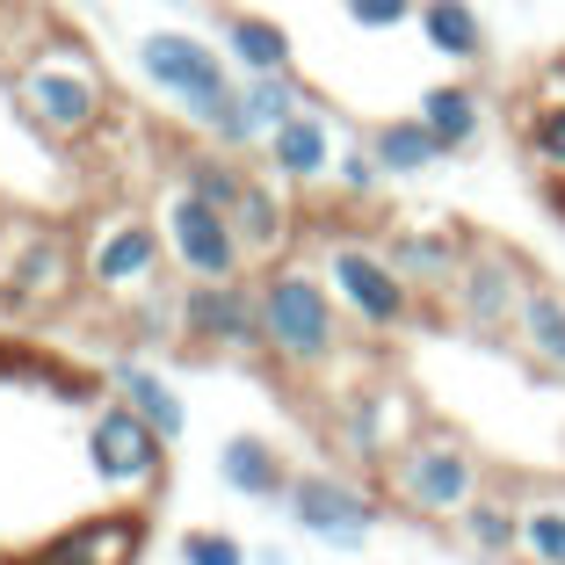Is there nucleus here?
I'll list each match as a JSON object with an SVG mask.
<instances>
[{"label":"nucleus","mask_w":565,"mask_h":565,"mask_svg":"<svg viewBox=\"0 0 565 565\" xmlns=\"http://www.w3.org/2000/svg\"><path fill=\"white\" fill-rule=\"evenodd\" d=\"M536 102H565V58H551V66L536 73Z\"/></svg>","instance_id":"nucleus-34"},{"label":"nucleus","mask_w":565,"mask_h":565,"mask_svg":"<svg viewBox=\"0 0 565 565\" xmlns=\"http://www.w3.org/2000/svg\"><path fill=\"white\" fill-rule=\"evenodd\" d=\"M530 565H565V493H530L522 500V551Z\"/></svg>","instance_id":"nucleus-29"},{"label":"nucleus","mask_w":565,"mask_h":565,"mask_svg":"<svg viewBox=\"0 0 565 565\" xmlns=\"http://www.w3.org/2000/svg\"><path fill=\"white\" fill-rule=\"evenodd\" d=\"M420 428H428V420H420L414 392H406L399 377H363V384H349V392L333 399V414H327L333 449H341L355 471H377V479H384V465H392V457H399Z\"/></svg>","instance_id":"nucleus-8"},{"label":"nucleus","mask_w":565,"mask_h":565,"mask_svg":"<svg viewBox=\"0 0 565 565\" xmlns=\"http://www.w3.org/2000/svg\"><path fill=\"white\" fill-rule=\"evenodd\" d=\"M377 182H384V167H377V152H370V138H349L341 146V160H333V196H349V203H370L377 196Z\"/></svg>","instance_id":"nucleus-31"},{"label":"nucleus","mask_w":565,"mask_h":565,"mask_svg":"<svg viewBox=\"0 0 565 565\" xmlns=\"http://www.w3.org/2000/svg\"><path fill=\"white\" fill-rule=\"evenodd\" d=\"M0 565H8V558H0Z\"/></svg>","instance_id":"nucleus-36"},{"label":"nucleus","mask_w":565,"mask_h":565,"mask_svg":"<svg viewBox=\"0 0 565 565\" xmlns=\"http://www.w3.org/2000/svg\"><path fill=\"white\" fill-rule=\"evenodd\" d=\"M522 355H530L544 377H565V290L551 282H530V298L515 312V333H508Z\"/></svg>","instance_id":"nucleus-21"},{"label":"nucleus","mask_w":565,"mask_h":565,"mask_svg":"<svg viewBox=\"0 0 565 565\" xmlns=\"http://www.w3.org/2000/svg\"><path fill=\"white\" fill-rule=\"evenodd\" d=\"M167 182H182L189 196H203V203H217V211L233 217V203L247 196V167H239V152H225V146H211V138H196V146H174L167 152Z\"/></svg>","instance_id":"nucleus-19"},{"label":"nucleus","mask_w":565,"mask_h":565,"mask_svg":"<svg viewBox=\"0 0 565 565\" xmlns=\"http://www.w3.org/2000/svg\"><path fill=\"white\" fill-rule=\"evenodd\" d=\"M182 565H247V544L225 530H189L182 536Z\"/></svg>","instance_id":"nucleus-32"},{"label":"nucleus","mask_w":565,"mask_h":565,"mask_svg":"<svg viewBox=\"0 0 565 565\" xmlns=\"http://www.w3.org/2000/svg\"><path fill=\"white\" fill-rule=\"evenodd\" d=\"M217 479L239 500H282L298 471L282 465V449L268 443V435H225V443H217Z\"/></svg>","instance_id":"nucleus-20"},{"label":"nucleus","mask_w":565,"mask_h":565,"mask_svg":"<svg viewBox=\"0 0 565 565\" xmlns=\"http://www.w3.org/2000/svg\"><path fill=\"white\" fill-rule=\"evenodd\" d=\"M420 36H428L435 58H449V66H479L486 58V22L471 0H420Z\"/></svg>","instance_id":"nucleus-26"},{"label":"nucleus","mask_w":565,"mask_h":565,"mask_svg":"<svg viewBox=\"0 0 565 565\" xmlns=\"http://www.w3.org/2000/svg\"><path fill=\"white\" fill-rule=\"evenodd\" d=\"M341 146H349V131L333 124V109H327V102H305L298 117L262 146V160H268V174H276L282 189H327Z\"/></svg>","instance_id":"nucleus-15"},{"label":"nucleus","mask_w":565,"mask_h":565,"mask_svg":"<svg viewBox=\"0 0 565 565\" xmlns=\"http://www.w3.org/2000/svg\"><path fill=\"white\" fill-rule=\"evenodd\" d=\"M377 486H384V500L414 522H457L479 493H493V486H486V457L457 428H420L414 443L384 465Z\"/></svg>","instance_id":"nucleus-3"},{"label":"nucleus","mask_w":565,"mask_h":565,"mask_svg":"<svg viewBox=\"0 0 565 565\" xmlns=\"http://www.w3.org/2000/svg\"><path fill=\"white\" fill-rule=\"evenodd\" d=\"M167 239H160V217L131 211V203H109L102 217L81 225V276H87V298L102 305H131L146 290H167Z\"/></svg>","instance_id":"nucleus-6"},{"label":"nucleus","mask_w":565,"mask_h":565,"mask_svg":"<svg viewBox=\"0 0 565 565\" xmlns=\"http://www.w3.org/2000/svg\"><path fill=\"white\" fill-rule=\"evenodd\" d=\"M109 384H117V399L131 406V414H146L167 443H182V435H189V406H182V392H174L160 370H146V363H131V355H124V363L109 370Z\"/></svg>","instance_id":"nucleus-24"},{"label":"nucleus","mask_w":565,"mask_h":565,"mask_svg":"<svg viewBox=\"0 0 565 565\" xmlns=\"http://www.w3.org/2000/svg\"><path fill=\"white\" fill-rule=\"evenodd\" d=\"M370 152H377L384 182H414V174H428L435 160H449V152L435 146V131H428L420 117H392V124H377V131H370Z\"/></svg>","instance_id":"nucleus-27"},{"label":"nucleus","mask_w":565,"mask_h":565,"mask_svg":"<svg viewBox=\"0 0 565 565\" xmlns=\"http://www.w3.org/2000/svg\"><path fill=\"white\" fill-rule=\"evenodd\" d=\"M138 73H146V81L182 109L189 131L217 138V124L233 117L239 73H233V58H225L217 44H203V36H189V30H146V36H138Z\"/></svg>","instance_id":"nucleus-5"},{"label":"nucleus","mask_w":565,"mask_h":565,"mask_svg":"<svg viewBox=\"0 0 565 565\" xmlns=\"http://www.w3.org/2000/svg\"><path fill=\"white\" fill-rule=\"evenodd\" d=\"M319 276H327V290L341 298L349 327H363V333H406L420 319L414 282L392 268V254H384V247H363V239H327V247H319Z\"/></svg>","instance_id":"nucleus-9"},{"label":"nucleus","mask_w":565,"mask_h":565,"mask_svg":"<svg viewBox=\"0 0 565 565\" xmlns=\"http://www.w3.org/2000/svg\"><path fill=\"white\" fill-rule=\"evenodd\" d=\"M0 217H8V211H0Z\"/></svg>","instance_id":"nucleus-37"},{"label":"nucleus","mask_w":565,"mask_h":565,"mask_svg":"<svg viewBox=\"0 0 565 565\" xmlns=\"http://www.w3.org/2000/svg\"><path fill=\"white\" fill-rule=\"evenodd\" d=\"M305 81H290V73H239V95H233V117L217 124L211 146L225 152H247V146H268V138L282 131V124L305 109Z\"/></svg>","instance_id":"nucleus-16"},{"label":"nucleus","mask_w":565,"mask_h":565,"mask_svg":"<svg viewBox=\"0 0 565 565\" xmlns=\"http://www.w3.org/2000/svg\"><path fill=\"white\" fill-rule=\"evenodd\" d=\"M414 117L435 131V146H443V152H471V146H479V131H486V102H479V87H465V81H435L428 95H420Z\"/></svg>","instance_id":"nucleus-23"},{"label":"nucleus","mask_w":565,"mask_h":565,"mask_svg":"<svg viewBox=\"0 0 565 565\" xmlns=\"http://www.w3.org/2000/svg\"><path fill=\"white\" fill-rule=\"evenodd\" d=\"M449 530L465 536L471 558H515L522 551V500L515 493H479Z\"/></svg>","instance_id":"nucleus-25"},{"label":"nucleus","mask_w":565,"mask_h":565,"mask_svg":"<svg viewBox=\"0 0 565 565\" xmlns=\"http://www.w3.org/2000/svg\"><path fill=\"white\" fill-rule=\"evenodd\" d=\"M530 262L522 254H508V247H471L465 254V268H457V282H449V312H457V327L465 333H479V341H508L515 333V312H522V298H530Z\"/></svg>","instance_id":"nucleus-11"},{"label":"nucleus","mask_w":565,"mask_h":565,"mask_svg":"<svg viewBox=\"0 0 565 565\" xmlns=\"http://www.w3.org/2000/svg\"><path fill=\"white\" fill-rule=\"evenodd\" d=\"M282 508H290V522H298L305 536H319L327 551H363L370 530L384 522V500L370 493V486L341 479V471H298L290 493H282Z\"/></svg>","instance_id":"nucleus-12"},{"label":"nucleus","mask_w":565,"mask_h":565,"mask_svg":"<svg viewBox=\"0 0 565 565\" xmlns=\"http://www.w3.org/2000/svg\"><path fill=\"white\" fill-rule=\"evenodd\" d=\"M262 341H268V363L290 370V377H319L327 363H341V298L327 290V276L305 262H268L262 268Z\"/></svg>","instance_id":"nucleus-2"},{"label":"nucleus","mask_w":565,"mask_h":565,"mask_svg":"<svg viewBox=\"0 0 565 565\" xmlns=\"http://www.w3.org/2000/svg\"><path fill=\"white\" fill-rule=\"evenodd\" d=\"M152 217H160L167 262H174V276H182V282H239L254 268L247 247H239V233H233V217L217 211V203L189 196L182 182H160Z\"/></svg>","instance_id":"nucleus-10"},{"label":"nucleus","mask_w":565,"mask_h":565,"mask_svg":"<svg viewBox=\"0 0 565 565\" xmlns=\"http://www.w3.org/2000/svg\"><path fill=\"white\" fill-rule=\"evenodd\" d=\"M182 341L211 355H268L254 282H182Z\"/></svg>","instance_id":"nucleus-13"},{"label":"nucleus","mask_w":565,"mask_h":565,"mask_svg":"<svg viewBox=\"0 0 565 565\" xmlns=\"http://www.w3.org/2000/svg\"><path fill=\"white\" fill-rule=\"evenodd\" d=\"M117 327H124V341H138V349L182 341V290H146V298L117 305Z\"/></svg>","instance_id":"nucleus-30"},{"label":"nucleus","mask_w":565,"mask_h":565,"mask_svg":"<svg viewBox=\"0 0 565 565\" xmlns=\"http://www.w3.org/2000/svg\"><path fill=\"white\" fill-rule=\"evenodd\" d=\"M217 51L233 58V73H290L298 66V51H290V36H282V22L268 15H217Z\"/></svg>","instance_id":"nucleus-22"},{"label":"nucleus","mask_w":565,"mask_h":565,"mask_svg":"<svg viewBox=\"0 0 565 565\" xmlns=\"http://www.w3.org/2000/svg\"><path fill=\"white\" fill-rule=\"evenodd\" d=\"M167 449L174 443H167L146 414H131L117 392H109L81 428V457H87V471L102 479V493L117 500V508H152V500L167 493Z\"/></svg>","instance_id":"nucleus-7"},{"label":"nucleus","mask_w":565,"mask_h":565,"mask_svg":"<svg viewBox=\"0 0 565 565\" xmlns=\"http://www.w3.org/2000/svg\"><path fill=\"white\" fill-rule=\"evenodd\" d=\"M341 8H349V22L370 30V36H384V30H399V22L420 15V0H341Z\"/></svg>","instance_id":"nucleus-33"},{"label":"nucleus","mask_w":565,"mask_h":565,"mask_svg":"<svg viewBox=\"0 0 565 565\" xmlns=\"http://www.w3.org/2000/svg\"><path fill=\"white\" fill-rule=\"evenodd\" d=\"M167 8H203V0H167Z\"/></svg>","instance_id":"nucleus-35"},{"label":"nucleus","mask_w":565,"mask_h":565,"mask_svg":"<svg viewBox=\"0 0 565 565\" xmlns=\"http://www.w3.org/2000/svg\"><path fill=\"white\" fill-rule=\"evenodd\" d=\"M384 254H392V268L414 282V298H449V282H457V268H465L471 239L449 233V225H399V233L384 239Z\"/></svg>","instance_id":"nucleus-17"},{"label":"nucleus","mask_w":565,"mask_h":565,"mask_svg":"<svg viewBox=\"0 0 565 565\" xmlns=\"http://www.w3.org/2000/svg\"><path fill=\"white\" fill-rule=\"evenodd\" d=\"M8 102L22 109V124H30L36 138H51V146H87L102 124L117 117V81H109V66H102L81 36L58 30L30 66L8 73Z\"/></svg>","instance_id":"nucleus-1"},{"label":"nucleus","mask_w":565,"mask_h":565,"mask_svg":"<svg viewBox=\"0 0 565 565\" xmlns=\"http://www.w3.org/2000/svg\"><path fill=\"white\" fill-rule=\"evenodd\" d=\"M87 290L81 233L58 217L8 211L0 217V312H58Z\"/></svg>","instance_id":"nucleus-4"},{"label":"nucleus","mask_w":565,"mask_h":565,"mask_svg":"<svg viewBox=\"0 0 565 565\" xmlns=\"http://www.w3.org/2000/svg\"><path fill=\"white\" fill-rule=\"evenodd\" d=\"M146 558V508H102L51 530L22 565H138Z\"/></svg>","instance_id":"nucleus-14"},{"label":"nucleus","mask_w":565,"mask_h":565,"mask_svg":"<svg viewBox=\"0 0 565 565\" xmlns=\"http://www.w3.org/2000/svg\"><path fill=\"white\" fill-rule=\"evenodd\" d=\"M522 152L551 189H565V102H530L522 109Z\"/></svg>","instance_id":"nucleus-28"},{"label":"nucleus","mask_w":565,"mask_h":565,"mask_svg":"<svg viewBox=\"0 0 565 565\" xmlns=\"http://www.w3.org/2000/svg\"><path fill=\"white\" fill-rule=\"evenodd\" d=\"M233 233H239V247H247V262H282L290 254V239H298V203L282 196V182L276 174H254L247 182V196L233 203Z\"/></svg>","instance_id":"nucleus-18"}]
</instances>
